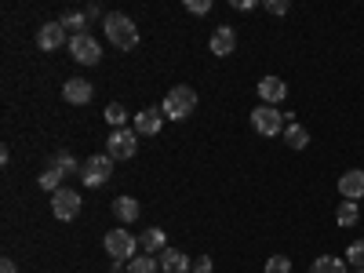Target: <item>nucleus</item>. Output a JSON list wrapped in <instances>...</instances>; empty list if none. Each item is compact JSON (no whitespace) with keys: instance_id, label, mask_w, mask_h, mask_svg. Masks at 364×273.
Here are the masks:
<instances>
[{"instance_id":"4","label":"nucleus","mask_w":364,"mask_h":273,"mask_svg":"<svg viewBox=\"0 0 364 273\" xmlns=\"http://www.w3.org/2000/svg\"><path fill=\"white\" fill-rule=\"evenodd\" d=\"M106 154H109L113 161H132V157L139 154V132H135V128H117V132H109Z\"/></svg>"},{"instance_id":"11","label":"nucleus","mask_w":364,"mask_h":273,"mask_svg":"<svg viewBox=\"0 0 364 273\" xmlns=\"http://www.w3.org/2000/svg\"><path fill=\"white\" fill-rule=\"evenodd\" d=\"M91 95H95V87H91V80L73 77V80H66V84H63V99H66L70 106H84V102H91Z\"/></svg>"},{"instance_id":"30","label":"nucleus","mask_w":364,"mask_h":273,"mask_svg":"<svg viewBox=\"0 0 364 273\" xmlns=\"http://www.w3.org/2000/svg\"><path fill=\"white\" fill-rule=\"evenodd\" d=\"M211 266H215V262H211V255H200V259L193 262V269H190V273H211Z\"/></svg>"},{"instance_id":"26","label":"nucleus","mask_w":364,"mask_h":273,"mask_svg":"<svg viewBox=\"0 0 364 273\" xmlns=\"http://www.w3.org/2000/svg\"><path fill=\"white\" fill-rule=\"evenodd\" d=\"M346 262L353 269H364V240H353V245L346 248Z\"/></svg>"},{"instance_id":"1","label":"nucleus","mask_w":364,"mask_h":273,"mask_svg":"<svg viewBox=\"0 0 364 273\" xmlns=\"http://www.w3.org/2000/svg\"><path fill=\"white\" fill-rule=\"evenodd\" d=\"M102 29H106V37H109L113 48H120V51L139 48V26H135L128 15H120V11L106 15V18H102Z\"/></svg>"},{"instance_id":"31","label":"nucleus","mask_w":364,"mask_h":273,"mask_svg":"<svg viewBox=\"0 0 364 273\" xmlns=\"http://www.w3.org/2000/svg\"><path fill=\"white\" fill-rule=\"evenodd\" d=\"M0 273H18V266L11 259H0Z\"/></svg>"},{"instance_id":"19","label":"nucleus","mask_w":364,"mask_h":273,"mask_svg":"<svg viewBox=\"0 0 364 273\" xmlns=\"http://www.w3.org/2000/svg\"><path fill=\"white\" fill-rule=\"evenodd\" d=\"M284 146L288 149H306L310 146V132L302 128V124H288L284 128Z\"/></svg>"},{"instance_id":"7","label":"nucleus","mask_w":364,"mask_h":273,"mask_svg":"<svg viewBox=\"0 0 364 273\" xmlns=\"http://www.w3.org/2000/svg\"><path fill=\"white\" fill-rule=\"evenodd\" d=\"M80 193L77 190H58V193H51V215L58 219V223H70V219H77L80 215Z\"/></svg>"},{"instance_id":"16","label":"nucleus","mask_w":364,"mask_h":273,"mask_svg":"<svg viewBox=\"0 0 364 273\" xmlns=\"http://www.w3.org/2000/svg\"><path fill=\"white\" fill-rule=\"evenodd\" d=\"M139 248L146 252V255H161L164 248H168V237H164V230H157V226H149L142 237H139Z\"/></svg>"},{"instance_id":"18","label":"nucleus","mask_w":364,"mask_h":273,"mask_svg":"<svg viewBox=\"0 0 364 273\" xmlns=\"http://www.w3.org/2000/svg\"><path fill=\"white\" fill-rule=\"evenodd\" d=\"M336 223H339L343 230H350V226L360 223V208H357V200H343V204L336 208Z\"/></svg>"},{"instance_id":"14","label":"nucleus","mask_w":364,"mask_h":273,"mask_svg":"<svg viewBox=\"0 0 364 273\" xmlns=\"http://www.w3.org/2000/svg\"><path fill=\"white\" fill-rule=\"evenodd\" d=\"M157 262H161V273H190L193 269V262L186 259V252H178V248H164L157 255Z\"/></svg>"},{"instance_id":"29","label":"nucleus","mask_w":364,"mask_h":273,"mask_svg":"<svg viewBox=\"0 0 364 273\" xmlns=\"http://www.w3.org/2000/svg\"><path fill=\"white\" fill-rule=\"evenodd\" d=\"M288 8H291L288 0H266V11L269 15H288Z\"/></svg>"},{"instance_id":"25","label":"nucleus","mask_w":364,"mask_h":273,"mask_svg":"<svg viewBox=\"0 0 364 273\" xmlns=\"http://www.w3.org/2000/svg\"><path fill=\"white\" fill-rule=\"evenodd\" d=\"M128 273H161V262L154 255H139L128 262Z\"/></svg>"},{"instance_id":"33","label":"nucleus","mask_w":364,"mask_h":273,"mask_svg":"<svg viewBox=\"0 0 364 273\" xmlns=\"http://www.w3.org/2000/svg\"><path fill=\"white\" fill-rule=\"evenodd\" d=\"M350 273H364V269H350Z\"/></svg>"},{"instance_id":"9","label":"nucleus","mask_w":364,"mask_h":273,"mask_svg":"<svg viewBox=\"0 0 364 273\" xmlns=\"http://www.w3.org/2000/svg\"><path fill=\"white\" fill-rule=\"evenodd\" d=\"M63 44H70V33L63 29V22H48L37 29V48L41 51H58Z\"/></svg>"},{"instance_id":"32","label":"nucleus","mask_w":364,"mask_h":273,"mask_svg":"<svg viewBox=\"0 0 364 273\" xmlns=\"http://www.w3.org/2000/svg\"><path fill=\"white\" fill-rule=\"evenodd\" d=\"M233 8H237V11H252V8H255V0H237Z\"/></svg>"},{"instance_id":"10","label":"nucleus","mask_w":364,"mask_h":273,"mask_svg":"<svg viewBox=\"0 0 364 273\" xmlns=\"http://www.w3.org/2000/svg\"><path fill=\"white\" fill-rule=\"evenodd\" d=\"M255 91H259L262 106H277V102H284V95H288V84H284L281 77H262Z\"/></svg>"},{"instance_id":"22","label":"nucleus","mask_w":364,"mask_h":273,"mask_svg":"<svg viewBox=\"0 0 364 273\" xmlns=\"http://www.w3.org/2000/svg\"><path fill=\"white\" fill-rule=\"evenodd\" d=\"M63 178H66L63 171L48 164V171H44V175L37 178V186H41V190H48V193H58V190H63Z\"/></svg>"},{"instance_id":"2","label":"nucleus","mask_w":364,"mask_h":273,"mask_svg":"<svg viewBox=\"0 0 364 273\" xmlns=\"http://www.w3.org/2000/svg\"><path fill=\"white\" fill-rule=\"evenodd\" d=\"M193 109H197V91L193 87H186V84L168 87V95L161 102V113L168 120H186V117H193Z\"/></svg>"},{"instance_id":"21","label":"nucleus","mask_w":364,"mask_h":273,"mask_svg":"<svg viewBox=\"0 0 364 273\" xmlns=\"http://www.w3.org/2000/svg\"><path fill=\"white\" fill-rule=\"evenodd\" d=\"M58 22H63V29H66L70 37H80L84 29H87V15H84V11H66Z\"/></svg>"},{"instance_id":"27","label":"nucleus","mask_w":364,"mask_h":273,"mask_svg":"<svg viewBox=\"0 0 364 273\" xmlns=\"http://www.w3.org/2000/svg\"><path fill=\"white\" fill-rule=\"evenodd\" d=\"M266 273H291V259L288 255H269L266 259Z\"/></svg>"},{"instance_id":"20","label":"nucleus","mask_w":364,"mask_h":273,"mask_svg":"<svg viewBox=\"0 0 364 273\" xmlns=\"http://www.w3.org/2000/svg\"><path fill=\"white\" fill-rule=\"evenodd\" d=\"M310 273H350V269H346V262L339 255H321V259H314Z\"/></svg>"},{"instance_id":"5","label":"nucleus","mask_w":364,"mask_h":273,"mask_svg":"<svg viewBox=\"0 0 364 273\" xmlns=\"http://www.w3.org/2000/svg\"><path fill=\"white\" fill-rule=\"evenodd\" d=\"M113 178V157L109 154H95V157H87L84 168H80V182L84 186H106V182Z\"/></svg>"},{"instance_id":"13","label":"nucleus","mask_w":364,"mask_h":273,"mask_svg":"<svg viewBox=\"0 0 364 273\" xmlns=\"http://www.w3.org/2000/svg\"><path fill=\"white\" fill-rule=\"evenodd\" d=\"M233 48H237V29L233 26H215V33H211V55L226 58V55H233Z\"/></svg>"},{"instance_id":"8","label":"nucleus","mask_w":364,"mask_h":273,"mask_svg":"<svg viewBox=\"0 0 364 273\" xmlns=\"http://www.w3.org/2000/svg\"><path fill=\"white\" fill-rule=\"evenodd\" d=\"M70 55H73V63H80V66H95L102 58V44L91 33H80V37H70Z\"/></svg>"},{"instance_id":"3","label":"nucleus","mask_w":364,"mask_h":273,"mask_svg":"<svg viewBox=\"0 0 364 273\" xmlns=\"http://www.w3.org/2000/svg\"><path fill=\"white\" fill-rule=\"evenodd\" d=\"M252 128H255L259 135L273 139V135H281V132L288 128V113H281L277 106H255V113H252Z\"/></svg>"},{"instance_id":"23","label":"nucleus","mask_w":364,"mask_h":273,"mask_svg":"<svg viewBox=\"0 0 364 273\" xmlns=\"http://www.w3.org/2000/svg\"><path fill=\"white\" fill-rule=\"evenodd\" d=\"M102 117H106V124H109L113 132H117V128H124V124H128V109H124V106H120V102H109Z\"/></svg>"},{"instance_id":"15","label":"nucleus","mask_w":364,"mask_h":273,"mask_svg":"<svg viewBox=\"0 0 364 273\" xmlns=\"http://www.w3.org/2000/svg\"><path fill=\"white\" fill-rule=\"evenodd\" d=\"M339 193H343V200H360L364 197V171L360 168L339 175Z\"/></svg>"},{"instance_id":"17","label":"nucleus","mask_w":364,"mask_h":273,"mask_svg":"<svg viewBox=\"0 0 364 273\" xmlns=\"http://www.w3.org/2000/svg\"><path fill=\"white\" fill-rule=\"evenodd\" d=\"M139 211H142V208H139L135 197H117V200H113V215H117L120 223H135Z\"/></svg>"},{"instance_id":"12","label":"nucleus","mask_w":364,"mask_h":273,"mask_svg":"<svg viewBox=\"0 0 364 273\" xmlns=\"http://www.w3.org/2000/svg\"><path fill=\"white\" fill-rule=\"evenodd\" d=\"M161 124H164V113H161L157 106H146V109L132 120V128H135L139 135H157V132H161Z\"/></svg>"},{"instance_id":"28","label":"nucleus","mask_w":364,"mask_h":273,"mask_svg":"<svg viewBox=\"0 0 364 273\" xmlns=\"http://www.w3.org/2000/svg\"><path fill=\"white\" fill-rule=\"evenodd\" d=\"M186 11L190 15H208L211 11V0H186Z\"/></svg>"},{"instance_id":"6","label":"nucleus","mask_w":364,"mask_h":273,"mask_svg":"<svg viewBox=\"0 0 364 273\" xmlns=\"http://www.w3.org/2000/svg\"><path fill=\"white\" fill-rule=\"evenodd\" d=\"M102 245H106V252H109L113 262H132L135 252H139V240H135V233H128V230H109Z\"/></svg>"},{"instance_id":"24","label":"nucleus","mask_w":364,"mask_h":273,"mask_svg":"<svg viewBox=\"0 0 364 273\" xmlns=\"http://www.w3.org/2000/svg\"><path fill=\"white\" fill-rule=\"evenodd\" d=\"M51 168H58V171H63V175H80V164L66 154V149H58V154L51 157Z\"/></svg>"}]
</instances>
